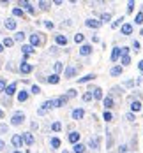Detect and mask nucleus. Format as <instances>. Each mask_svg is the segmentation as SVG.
I'll list each match as a JSON object with an SVG mask.
<instances>
[{
  "mask_svg": "<svg viewBox=\"0 0 143 153\" xmlns=\"http://www.w3.org/2000/svg\"><path fill=\"white\" fill-rule=\"evenodd\" d=\"M19 70H21L23 74H28V72H32V65L27 64V62H21V65H19Z\"/></svg>",
  "mask_w": 143,
  "mask_h": 153,
  "instance_id": "f257e3e1",
  "label": "nucleus"
},
{
  "mask_svg": "<svg viewBox=\"0 0 143 153\" xmlns=\"http://www.w3.org/2000/svg\"><path fill=\"white\" fill-rule=\"evenodd\" d=\"M88 28H99L101 26V21H97V19H87V23H85Z\"/></svg>",
  "mask_w": 143,
  "mask_h": 153,
  "instance_id": "f03ea898",
  "label": "nucleus"
},
{
  "mask_svg": "<svg viewBox=\"0 0 143 153\" xmlns=\"http://www.w3.org/2000/svg\"><path fill=\"white\" fill-rule=\"evenodd\" d=\"M23 120H25V116H23L21 113H16V115L13 116V125H19Z\"/></svg>",
  "mask_w": 143,
  "mask_h": 153,
  "instance_id": "7ed1b4c3",
  "label": "nucleus"
},
{
  "mask_svg": "<svg viewBox=\"0 0 143 153\" xmlns=\"http://www.w3.org/2000/svg\"><path fill=\"white\" fill-rule=\"evenodd\" d=\"M120 55H122V49H120V48H115L113 53H111V62H117Z\"/></svg>",
  "mask_w": 143,
  "mask_h": 153,
  "instance_id": "20e7f679",
  "label": "nucleus"
},
{
  "mask_svg": "<svg viewBox=\"0 0 143 153\" xmlns=\"http://www.w3.org/2000/svg\"><path fill=\"white\" fill-rule=\"evenodd\" d=\"M21 142H23V137H21V136H18V134H16V136H13V144H14L16 148L21 146Z\"/></svg>",
  "mask_w": 143,
  "mask_h": 153,
  "instance_id": "39448f33",
  "label": "nucleus"
},
{
  "mask_svg": "<svg viewBox=\"0 0 143 153\" xmlns=\"http://www.w3.org/2000/svg\"><path fill=\"white\" fill-rule=\"evenodd\" d=\"M69 141H71V142H74V144H78V141H80V134H78V132H71V134H69Z\"/></svg>",
  "mask_w": 143,
  "mask_h": 153,
  "instance_id": "423d86ee",
  "label": "nucleus"
},
{
  "mask_svg": "<svg viewBox=\"0 0 143 153\" xmlns=\"http://www.w3.org/2000/svg\"><path fill=\"white\" fill-rule=\"evenodd\" d=\"M131 32H132V26H131L129 23L122 25V34H124V35H131Z\"/></svg>",
  "mask_w": 143,
  "mask_h": 153,
  "instance_id": "0eeeda50",
  "label": "nucleus"
},
{
  "mask_svg": "<svg viewBox=\"0 0 143 153\" xmlns=\"http://www.w3.org/2000/svg\"><path fill=\"white\" fill-rule=\"evenodd\" d=\"M90 51H92V48H90L88 44H85V46H81V48H80V53L83 55V56H85V55H90Z\"/></svg>",
  "mask_w": 143,
  "mask_h": 153,
  "instance_id": "6e6552de",
  "label": "nucleus"
},
{
  "mask_svg": "<svg viewBox=\"0 0 143 153\" xmlns=\"http://www.w3.org/2000/svg\"><path fill=\"white\" fill-rule=\"evenodd\" d=\"M83 115H85V113H83V109H74V111H73V118H74V120L83 118Z\"/></svg>",
  "mask_w": 143,
  "mask_h": 153,
  "instance_id": "1a4fd4ad",
  "label": "nucleus"
},
{
  "mask_svg": "<svg viewBox=\"0 0 143 153\" xmlns=\"http://www.w3.org/2000/svg\"><path fill=\"white\" fill-rule=\"evenodd\" d=\"M65 102H67V97H64V95H62V97H58V99L55 100V106H57V107H60V106H64Z\"/></svg>",
  "mask_w": 143,
  "mask_h": 153,
  "instance_id": "9d476101",
  "label": "nucleus"
},
{
  "mask_svg": "<svg viewBox=\"0 0 143 153\" xmlns=\"http://www.w3.org/2000/svg\"><path fill=\"white\" fill-rule=\"evenodd\" d=\"M19 5H21V7H25V9H27V11L30 13V14H34V7H32V5H30L28 2H19Z\"/></svg>",
  "mask_w": 143,
  "mask_h": 153,
  "instance_id": "9b49d317",
  "label": "nucleus"
},
{
  "mask_svg": "<svg viewBox=\"0 0 143 153\" xmlns=\"http://www.w3.org/2000/svg\"><path fill=\"white\" fill-rule=\"evenodd\" d=\"M131 109L134 111V113H136V111H140V109H141V102H140V100H134V102L131 104Z\"/></svg>",
  "mask_w": 143,
  "mask_h": 153,
  "instance_id": "f8f14e48",
  "label": "nucleus"
},
{
  "mask_svg": "<svg viewBox=\"0 0 143 153\" xmlns=\"http://www.w3.org/2000/svg\"><path fill=\"white\" fill-rule=\"evenodd\" d=\"M5 26H7V30H14V28H16V21H14V19H7V21H5Z\"/></svg>",
  "mask_w": 143,
  "mask_h": 153,
  "instance_id": "ddd939ff",
  "label": "nucleus"
},
{
  "mask_svg": "<svg viewBox=\"0 0 143 153\" xmlns=\"http://www.w3.org/2000/svg\"><path fill=\"white\" fill-rule=\"evenodd\" d=\"M55 40H57L58 44H64V46L67 44V39H65V35H57V37H55Z\"/></svg>",
  "mask_w": 143,
  "mask_h": 153,
  "instance_id": "4468645a",
  "label": "nucleus"
},
{
  "mask_svg": "<svg viewBox=\"0 0 143 153\" xmlns=\"http://www.w3.org/2000/svg\"><path fill=\"white\" fill-rule=\"evenodd\" d=\"M25 142H27V144H34V136L32 134H28V132H27V134H25Z\"/></svg>",
  "mask_w": 143,
  "mask_h": 153,
  "instance_id": "2eb2a0df",
  "label": "nucleus"
},
{
  "mask_svg": "<svg viewBox=\"0 0 143 153\" xmlns=\"http://www.w3.org/2000/svg\"><path fill=\"white\" fill-rule=\"evenodd\" d=\"M28 99V93H27V91H19V93H18V100L19 102H25Z\"/></svg>",
  "mask_w": 143,
  "mask_h": 153,
  "instance_id": "dca6fc26",
  "label": "nucleus"
},
{
  "mask_svg": "<svg viewBox=\"0 0 143 153\" xmlns=\"http://www.w3.org/2000/svg\"><path fill=\"white\" fill-rule=\"evenodd\" d=\"M104 107H106V109L113 107V99H111V97H106V99H104Z\"/></svg>",
  "mask_w": 143,
  "mask_h": 153,
  "instance_id": "f3484780",
  "label": "nucleus"
},
{
  "mask_svg": "<svg viewBox=\"0 0 143 153\" xmlns=\"http://www.w3.org/2000/svg\"><path fill=\"white\" fill-rule=\"evenodd\" d=\"M14 91H16V83H11L7 86V95H13Z\"/></svg>",
  "mask_w": 143,
  "mask_h": 153,
  "instance_id": "a211bd4d",
  "label": "nucleus"
},
{
  "mask_svg": "<svg viewBox=\"0 0 143 153\" xmlns=\"http://www.w3.org/2000/svg\"><path fill=\"white\" fill-rule=\"evenodd\" d=\"M85 151V146L83 144H80V142H78V144H74V153H83Z\"/></svg>",
  "mask_w": 143,
  "mask_h": 153,
  "instance_id": "6ab92c4d",
  "label": "nucleus"
},
{
  "mask_svg": "<svg viewBox=\"0 0 143 153\" xmlns=\"http://www.w3.org/2000/svg\"><path fill=\"white\" fill-rule=\"evenodd\" d=\"M122 74V67H113L111 69V76H120Z\"/></svg>",
  "mask_w": 143,
  "mask_h": 153,
  "instance_id": "aec40b11",
  "label": "nucleus"
},
{
  "mask_svg": "<svg viewBox=\"0 0 143 153\" xmlns=\"http://www.w3.org/2000/svg\"><path fill=\"white\" fill-rule=\"evenodd\" d=\"M14 44V39H9V37H5L4 39V46H7V48H11Z\"/></svg>",
  "mask_w": 143,
  "mask_h": 153,
  "instance_id": "412c9836",
  "label": "nucleus"
},
{
  "mask_svg": "<svg viewBox=\"0 0 143 153\" xmlns=\"http://www.w3.org/2000/svg\"><path fill=\"white\" fill-rule=\"evenodd\" d=\"M94 97H96V99H103V90H101V88H96V90H94Z\"/></svg>",
  "mask_w": 143,
  "mask_h": 153,
  "instance_id": "4be33fe9",
  "label": "nucleus"
},
{
  "mask_svg": "<svg viewBox=\"0 0 143 153\" xmlns=\"http://www.w3.org/2000/svg\"><path fill=\"white\" fill-rule=\"evenodd\" d=\"M21 51L25 53V56H28L30 53H32V46H23V48H21Z\"/></svg>",
  "mask_w": 143,
  "mask_h": 153,
  "instance_id": "5701e85b",
  "label": "nucleus"
},
{
  "mask_svg": "<svg viewBox=\"0 0 143 153\" xmlns=\"http://www.w3.org/2000/svg\"><path fill=\"white\" fill-rule=\"evenodd\" d=\"M48 81H49V83H51V85H57V83H58V76H57V74L49 76V77H48Z\"/></svg>",
  "mask_w": 143,
  "mask_h": 153,
  "instance_id": "b1692460",
  "label": "nucleus"
},
{
  "mask_svg": "<svg viewBox=\"0 0 143 153\" xmlns=\"http://www.w3.org/2000/svg\"><path fill=\"white\" fill-rule=\"evenodd\" d=\"M90 79H94V74H87L85 77L80 79V83H87V81H90Z\"/></svg>",
  "mask_w": 143,
  "mask_h": 153,
  "instance_id": "393cba45",
  "label": "nucleus"
},
{
  "mask_svg": "<svg viewBox=\"0 0 143 153\" xmlns=\"http://www.w3.org/2000/svg\"><path fill=\"white\" fill-rule=\"evenodd\" d=\"M134 23H138V25H140V23H143V13H138V14H136Z\"/></svg>",
  "mask_w": 143,
  "mask_h": 153,
  "instance_id": "a878e982",
  "label": "nucleus"
},
{
  "mask_svg": "<svg viewBox=\"0 0 143 153\" xmlns=\"http://www.w3.org/2000/svg\"><path fill=\"white\" fill-rule=\"evenodd\" d=\"M13 14H14V16H23V11H21L19 7H14V9H13Z\"/></svg>",
  "mask_w": 143,
  "mask_h": 153,
  "instance_id": "bb28decb",
  "label": "nucleus"
},
{
  "mask_svg": "<svg viewBox=\"0 0 143 153\" xmlns=\"http://www.w3.org/2000/svg\"><path fill=\"white\" fill-rule=\"evenodd\" d=\"M30 42H32L34 46H37V44L41 42V40H39V37H37V35H32V37H30Z\"/></svg>",
  "mask_w": 143,
  "mask_h": 153,
  "instance_id": "cd10ccee",
  "label": "nucleus"
},
{
  "mask_svg": "<svg viewBox=\"0 0 143 153\" xmlns=\"http://www.w3.org/2000/svg\"><path fill=\"white\" fill-rule=\"evenodd\" d=\"M104 120L106 121H111V120H113V115H111L110 111H104Z\"/></svg>",
  "mask_w": 143,
  "mask_h": 153,
  "instance_id": "c85d7f7f",
  "label": "nucleus"
},
{
  "mask_svg": "<svg viewBox=\"0 0 143 153\" xmlns=\"http://www.w3.org/2000/svg\"><path fill=\"white\" fill-rule=\"evenodd\" d=\"M65 76H67V77H73V76H74V69H73V67H69V69L65 70Z\"/></svg>",
  "mask_w": 143,
  "mask_h": 153,
  "instance_id": "c756f323",
  "label": "nucleus"
},
{
  "mask_svg": "<svg viewBox=\"0 0 143 153\" xmlns=\"http://www.w3.org/2000/svg\"><path fill=\"white\" fill-rule=\"evenodd\" d=\"M25 39V34L23 32H18L16 35H14V40H23Z\"/></svg>",
  "mask_w": 143,
  "mask_h": 153,
  "instance_id": "7c9ffc66",
  "label": "nucleus"
},
{
  "mask_svg": "<svg viewBox=\"0 0 143 153\" xmlns=\"http://www.w3.org/2000/svg\"><path fill=\"white\" fill-rule=\"evenodd\" d=\"M83 39H85L83 34H76V35H74V40H76V42H83Z\"/></svg>",
  "mask_w": 143,
  "mask_h": 153,
  "instance_id": "2f4dec72",
  "label": "nucleus"
},
{
  "mask_svg": "<svg viewBox=\"0 0 143 153\" xmlns=\"http://www.w3.org/2000/svg\"><path fill=\"white\" fill-rule=\"evenodd\" d=\"M101 19H103V21H110V19H111V14H110V13H104L103 16H101Z\"/></svg>",
  "mask_w": 143,
  "mask_h": 153,
  "instance_id": "473e14b6",
  "label": "nucleus"
},
{
  "mask_svg": "<svg viewBox=\"0 0 143 153\" xmlns=\"http://www.w3.org/2000/svg\"><path fill=\"white\" fill-rule=\"evenodd\" d=\"M51 146H53V148H58V146H60V141H58L57 137H53V139H51Z\"/></svg>",
  "mask_w": 143,
  "mask_h": 153,
  "instance_id": "72a5a7b5",
  "label": "nucleus"
},
{
  "mask_svg": "<svg viewBox=\"0 0 143 153\" xmlns=\"http://www.w3.org/2000/svg\"><path fill=\"white\" fill-rule=\"evenodd\" d=\"M32 93H34V95H37V93H41V88H39L37 85H34V86H32Z\"/></svg>",
  "mask_w": 143,
  "mask_h": 153,
  "instance_id": "f704fd0d",
  "label": "nucleus"
},
{
  "mask_svg": "<svg viewBox=\"0 0 143 153\" xmlns=\"http://www.w3.org/2000/svg\"><path fill=\"white\" fill-rule=\"evenodd\" d=\"M51 128H53L55 132H58L60 128H62V125H60V123H58V121H55V123H53V127H51Z\"/></svg>",
  "mask_w": 143,
  "mask_h": 153,
  "instance_id": "c9c22d12",
  "label": "nucleus"
},
{
  "mask_svg": "<svg viewBox=\"0 0 143 153\" xmlns=\"http://www.w3.org/2000/svg\"><path fill=\"white\" fill-rule=\"evenodd\" d=\"M122 64H124V65H129V64H131V58H129V56H122Z\"/></svg>",
  "mask_w": 143,
  "mask_h": 153,
  "instance_id": "e433bc0d",
  "label": "nucleus"
},
{
  "mask_svg": "<svg viewBox=\"0 0 143 153\" xmlns=\"http://www.w3.org/2000/svg\"><path fill=\"white\" fill-rule=\"evenodd\" d=\"M122 21H124V18H118L117 21H113V25H111V26H113V28H117V26H118V25H120Z\"/></svg>",
  "mask_w": 143,
  "mask_h": 153,
  "instance_id": "4c0bfd02",
  "label": "nucleus"
},
{
  "mask_svg": "<svg viewBox=\"0 0 143 153\" xmlns=\"http://www.w3.org/2000/svg\"><path fill=\"white\" fill-rule=\"evenodd\" d=\"M62 69H64V67H62V64H60V62H57V64H55V70H57V72H60Z\"/></svg>",
  "mask_w": 143,
  "mask_h": 153,
  "instance_id": "58836bf2",
  "label": "nucleus"
},
{
  "mask_svg": "<svg viewBox=\"0 0 143 153\" xmlns=\"http://www.w3.org/2000/svg\"><path fill=\"white\" fill-rule=\"evenodd\" d=\"M122 56H129V48H122Z\"/></svg>",
  "mask_w": 143,
  "mask_h": 153,
  "instance_id": "ea45409f",
  "label": "nucleus"
},
{
  "mask_svg": "<svg viewBox=\"0 0 143 153\" xmlns=\"http://www.w3.org/2000/svg\"><path fill=\"white\" fill-rule=\"evenodd\" d=\"M4 90H5V81L0 79V91H4Z\"/></svg>",
  "mask_w": 143,
  "mask_h": 153,
  "instance_id": "a19ab883",
  "label": "nucleus"
},
{
  "mask_svg": "<svg viewBox=\"0 0 143 153\" xmlns=\"http://www.w3.org/2000/svg\"><path fill=\"white\" fill-rule=\"evenodd\" d=\"M92 99V93H90V91H87V93L83 95V100H90Z\"/></svg>",
  "mask_w": 143,
  "mask_h": 153,
  "instance_id": "79ce46f5",
  "label": "nucleus"
},
{
  "mask_svg": "<svg viewBox=\"0 0 143 153\" xmlns=\"http://www.w3.org/2000/svg\"><path fill=\"white\" fill-rule=\"evenodd\" d=\"M132 9H134V2H129V4H127V11L131 13V11H132Z\"/></svg>",
  "mask_w": 143,
  "mask_h": 153,
  "instance_id": "37998d69",
  "label": "nucleus"
},
{
  "mask_svg": "<svg viewBox=\"0 0 143 153\" xmlns=\"http://www.w3.org/2000/svg\"><path fill=\"white\" fill-rule=\"evenodd\" d=\"M97 142H99L97 139H90V146H94V148H96V146H97Z\"/></svg>",
  "mask_w": 143,
  "mask_h": 153,
  "instance_id": "c03bdc74",
  "label": "nucleus"
},
{
  "mask_svg": "<svg viewBox=\"0 0 143 153\" xmlns=\"http://www.w3.org/2000/svg\"><path fill=\"white\" fill-rule=\"evenodd\" d=\"M74 95H76L74 90H69V91H67V97H74Z\"/></svg>",
  "mask_w": 143,
  "mask_h": 153,
  "instance_id": "a18cd8bd",
  "label": "nucleus"
},
{
  "mask_svg": "<svg viewBox=\"0 0 143 153\" xmlns=\"http://www.w3.org/2000/svg\"><path fill=\"white\" fill-rule=\"evenodd\" d=\"M126 118H127V120H131V121H132V120H134V115H132V113H129V115H126Z\"/></svg>",
  "mask_w": 143,
  "mask_h": 153,
  "instance_id": "49530a36",
  "label": "nucleus"
},
{
  "mask_svg": "<svg viewBox=\"0 0 143 153\" xmlns=\"http://www.w3.org/2000/svg\"><path fill=\"white\" fill-rule=\"evenodd\" d=\"M132 46H134V49H140V42H138V40H134V42H132Z\"/></svg>",
  "mask_w": 143,
  "mask_h": 153,
  "instance_id": "de8ad7c7",
  "label": "nucleus"
},
{
  "mask_svg": "<svg viewBox=\"0 0 143 153\" xmlns=\"http://www.w3.org/2000/svg\"><path fill=\"white\" fill-rule=\"evenodd\" d=\"M44 25H46V26H48V28H53V23H51V21H46V23H44Z\"/></svg>",
  "mask_w": 143,
  "mask_h": 153,
  "instance_id": "09e8293b",
  "label": "nucleus"
},
{
  "mask_svg": "<svg viewBox=\"0 0 143 153\" xmlns=\"http://www.w3.org/2000/svg\"><path fill=\"white\" fill-rule=\"evenodd\" d=\"M39 5H41V7H43V9H48V4H46V2H41Z\"/></svg>",
  "mask_w": 143,
  "mask_h": 153,
  "instance_id": "8fccbe9b",
  "label": "nucleus"
},
{
  "mask_svg": "<svg viewBox=\"0 0 143 153\" xmlns=\"http://www.w3.org/2000/svg\"><path fill=\"white\" fill-rule=\"evenodd\" d=\"M138 67H140V70H141V74H143V60H141V62L138 64Z\"/></svg>",
  "mask_w": 143,
  "mask_h": 153,
  "instance_id": "3c124183",
  "label": "nucleus"
},
{
  "mask_svg": "<svg viewBox=\"0 0 143 153\" xmlns=\"http://www.w3.org/2000/svg\"><path fill=\"white\" fill-rule=\"evenodd\" d=\"M4 146H5V144H4V141H0V150H4Z\"/></svg>",
  "mask_w": 143,
  "mask_h": 153,
  "instance_id": "603ef678",
  "label": "nucleus"
},
{
  "mask_svg": "<svg viewBox=\"0 0 143 153\" xmlns=\"http://www.w3.org/2000/svg\"><path fill=\"white\" fill-rule=\"evenodd\" d=\"M0 118H4V113H2V111H0Z\"/></svg>",
  "mask_w": 143,
  "mask_h": 153,
  "instance_id": "864d4df0",
  "label": "nucleus"
},
{
  "mask_svg": "<svg viewBox=\"0 0 143 153\" xmlns=\"http://www.w3.org/2000/svg\"><path fill=\"white\" fill-rule=\"evenodd\" d=\"M2 49H4V48H2V44H0V53H2Z\"/></svg>",
  "mask_w": 143,
  "mask_h": 153,
  "instance_id": "5fc2aeb1",
  "label": "nucleus"
},
{
  "mask_svg": "<svg viewBox=\"0 0 143 153\" xmlns=\"http://www.w3.org/2000/svg\"><path fill=\"white\" fill-rule=\"evenodd\" d=\"M141 35H143V30H141Z\"/></svg>",
  "mask_w": 143,
  "mask_h": 153,
  "instance_id": "6e6d98bb",
  "label": "nucleus"
},
{
  "mask_svg": "<svg viewBox=\"0 0 143 153\" xmlns=\"http://www.w3.org/2000/svg\"><path fill=\"white\" fill-rule=\"evenodd\" d=\"M14 153H19V151H14Z\"/></svg>",
  "mask_w": 143,
  "mask_h": 153,
  "instance_id": "4d7b16f0",
  "label": "nucleus"
}]
</instances>
